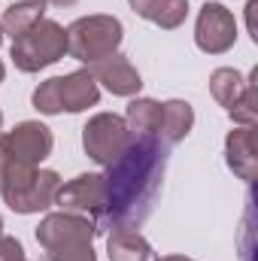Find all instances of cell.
Segmentation results:
<instances>
[{"mask_svg":"<svg viewBox=\"0 0 258 261\" xmlns=\"http://www.w3.org/2000/svg\"><path fill=\"white\" fill-rule=\"evenodd\" d=\"M170 146L152 134H134L131 146L107 167V197L97 231H140L152 216L167 173Z\"/></svg>","mask_w":258,"mask_h":261,"instance_id":"1","label":"cell"},{"mask_svg":"<svg viewBox=\"0 0 258 261\" xmlns=\"http://www.w3.org/2000/svg\"><path fill=\"white\" fill-rule=\"evenodd\" d=\"M97 225L76 213H52L37 225V243L46 249L43 261H97Z\"/></svg>","mask_w":258,"mask_h":261,"instance_id":"2","label":"cell"},{"mask_svg":"<svg viewBox=\"0 0 258 261\" xmlns=\"http://www.w3.org/2000/svg\"><path fill=\"white\" fill-rule=\"evenodd\" d=\"M58 189H61V176H58L55 170L6 164V167H3V176H0L3 203H6L12 213H21V216L49 210V206L55 203Z\"/></svg>","mask_w":258,"mask_h":261,"instance_id":"3","label":"cell"},{"mask_svg":"<svg viewBox=\"0 0 258 261\" xmlns=\"http://www.w3.org/2000/svg\"><path fill=\"white\" fill-rule=\"evenodd\" d=\"M122 40H125V28L116 15H85L67 28V55L82 64H94L119 52Z\"/></svg>","mask_w":258,"mask_h":261,"instance_id":"4","label":"cell"},{"mask_svg":"<svg viewBox=\"0 0 258 261\" xmlns=\"http://www.w3.org/2000/svg\"><path fill=\"white\" fill-rule=\"evenodd\" d=\"M9 55L21 73H37L43 67L55 64L67 55V28H61L52 18H40L31 31L12 40Z\"/></svg>","mask_w":258,"mask_h":261,"instance_id":"5","label":"cell"},{"mask_svg":"<svg viewBox=\"0 0 258 261\" xmlns=\"http://www.w3.org/2000/svg\"><path fill=\"white\" fill-rule=\"evenodd\" d=\"M131 140H134L131 128L125 125V119L116 116V113H97L82 128V146H85L88 158L97 161L100 167H110L131 146Z\"/></svg>","mask_w":258,"mask_h":261,"instance_id":"6","label":"cell"},{"mask_svg":"<svg viewBox=\"0 0 258 261\" xmlns=\"http://www.w3.org/2000/svg\"><path fill=\"white\" fill-rule=\"evenodd\" d=\"M52 130L40 122H21L9 134H0V152L6 164H21V167H40L52 155Z\"/></svg>","mask_w":258,"mask_h":261,"instance_id":"7","label":"cell"},{"mask_svg":"<svg viewBox=\"0 0 258 261\" xmlns=\"http://www.w3.org/2000/svg\"><path fill=\"white\" fill-rule=\"evenodd\" d=\"M194 43L200 52L207 55H222L237 43V21L231 15L228 6L207 0L197 12V24H194Z\"/></svg>","mask_w":258,"mask_h":261,"instance_id":"8","label":"cell"},{"mask_svg":"<svg viewBox=\"0 0 258 261\" xmlns=\"http://www.w3.org/2000/svg\"><path fill=\"white\" fill-rule=\"evenodd\" d=\"M104 197H107V179L104 173H82L76 179H70L67 186L58 189L55 203L61 206V213H76L85 216L97 225L100 213H104Z\"/></svg>","mask_w":258,"mask_h":261,"instance_id":"9","label":"cell"},{"mask_svg":"<svg viewBox=\"0 0 258 261\" xmlns=\"http://www.w3.org/2000/svg\"><path fill=\"white\" fill-rule=\"evenodd\" d=\"M88 73L94 76L97 85H104V88H107L110 94H116V97H134V94H140V88H143V79H140L137 67L131 64L125 55H119V52H113V55H107V58L88 64Z\"/></svg>","mask_w":258,"mask_h":261,"instance_id":"10","label":"cell"},{"mask_svg":"<svg viewBox=\"0 0 258 261\" xmlns=\"http://www.w3.org/2000/svg\"><path fill=\"white\" fill-rule=\"evenodd\" d=\"M255 140H258L255 125L231 130V134H228V140H225V158H228V167H231L240 179H246V182H252V179L258 176Z\"/></svg>","mask_w":258,"mask_h":261,"instance_id":"11","label":"cell"},{"mask_svg":"<svg viewBox=\"0 0 258 261\" xmlns=\"http://www.w3.org/2000/svg\"><path fill=\"white\" fill-rule=\"evenodd\" d=\"M58 79V100H61V113H82L88 107H97L100 100V88L94 82V76L88 70H76Z\"/></svg>","mask_w":258,"mask_h":261,"instance_id":"12","label":"cell"},{"mask_svg":"<svg viewBox=\"0 0 258 261\" xmlns=\"http://www.w3.org/2000/svg\"><path fill=\"white\" fill-rule=\"evenodd\" d=\"M128 3L140 18H146L164 31L179 28L189 15V0H128Z\"/></svg>","mask_w":258,"mask_h":261,"instance_id":"13","label":"cell"},{"mask_svg":"<svg viewBox=\"0 0 258 261\" xmlns=\"http://www.w3.org/2000/svg\"><path fill=\"white\" fill-rule=\"evenodd\" d=\"M194 128V110L189 100H167V103H161V140L167 143V146H173V143H179V140H186Z\"/></svg>","mask_w":258,"mask_h":261,"instance_id":"14","label":"cell"},{"mask_svg":"<svg viewBox=\"0 0 258 261\" xmlns=\"http://www.w3.org/2000/svg\"><path fill=\"white\" fill-rule=\"evenodd\" d=\"M46 6L49 0H18L12 6H6L3 18H0V31L12 40H18L24 31H31L40 18H46Z\"/></svg>","mask_w":258,"mask_h":261,"instance_id":"15","label":"cell"},{"mask_svg":"<svg viewBox=\"0 0 258 261\" xmlns=\"http://www.w3.org/2000/svg\"><path fill=\"white\" fill-rule=\"evenodd\" d=\"M107 252H110V261H149L152 246L140 231H110Z\"/></svg>","mask_w":258,"mask_h":261,"instance_id":"16","label":"cell"},{"mask_svg":"<svg viewBox=\"0 0 258 261\" xmlns=\"http://www.w3.org/2000/svg\"><path fill=\"white\" fill-rule=\"evenodd\" d=\"M125 125L131 128V134H152V137H158L161 103L152 100V97H134L128 103V113H125Z\"/></svg>","mask_w":258,"mask_h":261,"instance_id":"17","label":"cell"},{"mask_svg":"<svg viewBox=\"0 0 258 261\" xmlns=\"http://www.w3.org/2000/svg\"><path fill=\"white\" fill-rule=\"evenodd\" d=\"M243 88H246V79H243L234 67H219V70L210 76V94H213V100H216L219 107H225V110L234 107V100L243 94Z\"/></svg>","mask_w":258,"mask_h":261,"instance_id":"18","label":"cell"},{"mask_svg":"<svg viewBox=\"0 0 258 261\" xmlns=\"http://www.w3.org/2000/svg\"><path fill=\"white\" fill-rule=\"evenodd\" d=\"M228 116H231V119H234V125H240V128H249V125H255V119H258L255 73L246 79V88H243V94L234 100V107L228 110Z\"/></svg>","mask_w":258,"mask_h":261,"instance_id":"19","label":"cell"},{"mask_svg":"<svg viewBox=\"0 0 258 261\" xmlns=\"http://www.w3.org/2000/svg\"><path fill=\"white\" fill-rule=\"evenodd\" d=\"M31 100H34V110H40L43 116H58V113H61V100H58V79L52 76V79L40 82V85L34 88Z\"/></svg>","mask_w":258,"mask_h":261,"instance_id":"20","label":"cell"},{"mask_svg":"<svg viewBox=\"0 0 258 261\" xmlns=\"http://www.w3.org/2000/svg\"><path fill=\"white\" fill-rule=\"evenodd\" d=\"M0 261H28L24 246L15 237H0Z\"/></svg>","mask_w":258,"mask_h":261,"instance_id":"21","label":"cell"},{"mask_svg":"<svg viewBox=\"0 0 258 261\" xmlns=\"http://www.w3.org/2000/svg\"><path fill=\"white\" fill-rule=\"evenodd\" d=\"M255 9H258V0H249L246 3V24H249V37L258 43V28H255Z\"/></svg>","mask_w":258,"mask_h":261,"instance_id":"22","label":"cell"},{"mask_svg":"<svg viewBox=\"0 0 258 261\" xmlns=\"http://www.w3.org/2000/svg\"><path fill=\"white\" fill-rule=\"evenodd\" d=\"M158 261H194V258H186V255H164V258Z\"/></svg>","mask_w":258,"mask_h":261,"instance_id":"23","label":"cell"},{"mask_svg":"<svg viewBox=\"0 0 258 261\" xmlns=\"http://www.w3.org/2000/svg\"><path fill=\"white\" fill-rule=\"evenodd\" d=\"M49 3H55V6H73L76 0H49Z\"/></svg>","mask_w":258,"mask_h":261,"instance_id":"24","label":"cell"},{"mask_svg":"<svg viewBox=\"0 0 258 261\" xmlns=\"http://www.w3.org/2000/svg\"><path fill=\"white\" fill-rule=\"evenodd\" d=\"M3 167H6V158H3V152H0V176H3Z\"/></svg>","mask_w":258,"mask_h":261,"instance_id":"25","label":"cell"},{"mask_svg":"<svg viewBox=\"0 0 258 261\" xmlns=\"http://www.w3.org/2000/svg\"><path fill=\"white\" fill-rule=\"evenodd\" d=\"M3 76H6V70H3V61H0V82H3Z\"/></svg>","mask_w":258,"mask_h":261,"instance_id":"26","label":"cell"},{"mask_svg":"<svg viewBox=\"0 0 258 261\" xmlns=\"http://www.w3.org/2000/svg\"><path fill=\"white\" fill-rule=\"evenodd\" d=\"M0 237H3V219H0Z\"/></svg>","mask_w":258,"mask_h":261,"instance_id":"27","label":"cell"},{"mask_svg":"<svg viewBox=\"0 0 258 261\" xmlns=\"http://www.w3.org/2000/svg\"><path fill=\"white\" fill-rule=\"evenodd\" d=\"M0 128H3V113H0Z\"/></svg>","mask_w":258,"mask_h":261,"instance_id":"28","label":"cell"},{"mask_svg":"<svg viewBox=\"0 0 258 261\" xmlns=\"http://www.w3.org/2000/svg\"><path fill=\"white\" fill-rule=\"evenodd\" d=\"M0 43H3V31H0Z\"/></svg>","mask_w":258,"mask_h":261,"instance_id":"29","label":"cell"}]
</instances>
